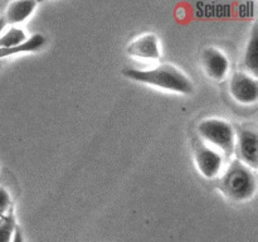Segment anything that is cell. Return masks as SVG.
<instances>
[{
	"instance_id": "cell-6",
	"label": "cell",
	"mask_w": 258,
	"mask_h": 242,
	"mask_svg": "<svg viewBox=\"0 0 258 242\" xmlns=\"http://www.w3.org/2000/svg\"><path fill=\"white\" fill-rule=\"evenodd\" d=\"M258 136L256 131L248 130V129H241L236 133V148L238 160L242 161L244 165L256 170L258 164Z\"/></svg>"
},
{
	"instance_id": "cell-7",
	"label": "cell",
	"mask_w": 258,
	"mask_h": 242,
	"mask_svg": "<svg viewBox=\"0 0 258 242\" xmlns=\"http://www.w3.org/2000/svg\"><path fill=\"white\" fill-rule=\"evenodd\" d=\"M202 66L204 73L211 80L221 82L227 77L229 71L228 57L216 47H208L202 52Z\"/></svg>"
},
{
	"instance_id": "cell-8",
	"label": "cell",
	"mask_w": 258,
	"mask_h": 242,
	"mask_svg": "<svg viewBox=\"0 0 258 242\" xmlns=\"http://www.w3.org/2000/svg\"><path fill=\"white\" fill-rule=\"evenodd\" d=\"M126 53L130 57L143 60H158L161 57L160 44L155 34H143L131 40L126 47Z\"/></svg>"
},
{
	"instance_id": "cell-10",
	"label": "cell",
	"mask_w": 258,
	"mask_h": 242,
	"mask_svg": "<svg viewBox=\"0 0 258 242\" xmlns=\"http://www.w3.org/2000/svg\"><path fill=\"white\" fill-rule=\"evenodd\" d=\"M45 44V38L42 34H33L28 38L23 44L14 48L0 47V58H7L10 55L22 54V53H34L38 52Z\"/></svg>"
},
{
	"instance_id": "cell-11",
	"label": "cell",
	"mask_w": 258,
	"mask_h": 242,
	"mask_svg": "<svg viewBox=\"0 0 258 242\" xmlns=\"http://www.w3.org/2000/svg\"><path fill=\"white\" fill-rule=\"evenodd\" d=\"M28 39V35L24 30L17 25H10L8 29L0 34V47L14 48L23 44Z\"/></svg>"
},
{
	"instance_id": "cell-12",
	"label": "cell",
	"mask_w": 258,
	"mask_h": 242,
	"mask_svg": "<svg viewBox=\"0 0 258 242\" xmlns=\"http://www.w3.org/2000/svg\"><path fill=\"white\" fill-rule=\"evenodd\" d=\"M257 24L253 25V29H252L251 38H249V42L246 47V52H244L243 57V63L246 66V68L248 71H251L253 73V76L256 77L257 73Z\"/></svg>"
},
{
	"instance_id": "cell-2",
	"label": "cell",
	"mask_w": 258,
	"mask_h": 242,
	"mask_svg": "<svg viewBox=\"0 0 258 242\" xmlns=\"http://www.w3.org/2000/svg\"><path fill=\"white\" fill-rule=\"evenodd\" d=\"M218 188L228 199L237 203H243L253 198L256 194V173L236 159L231 161L228 168L219 176Z\"/></svg>"
},
{
	"instance_id": "cell-16",
	"label": "cell",
	"mask_w": 258,
	"mask_h": 242,
	"mask_svg": "<svg viewBox=\"0 0 258 242\" xmlns=\"http://www.w3.org/2000/svg\"><path fill=\"white\" fill-rule=\"evenodd\" d=\"M5 27H7V23H5L4 17H0V34L5 30Z\"/></svg>"
},
{
	"instance_id": "cell-5",
	"label": "cell",
	"mask_w": 258,
	"mask_h": 242,
	"mask_svg": "<svg viewBox=\"0 0 258 242\" xmlns=\"http://www.w3.org/2000/svg\"><path fill=\"white\" fill-rule=\"evenodd\" d=\"M194 160L199 173L208 179H213L221 174L223 156L213 148L198 140L194 148Z\"/></svg>"
},
{
	"instance_id": "cell-13",
	"label": "cell",
	"mask_w": 258,
	"mask_h": 242,
	"mask_svg": "<svg viewBox=\"0 0 258 242\" xmlns=\"http://www.w3.org/2000/svg\"><path fill=\"white\" fill-rule=\"evenodd\" d=\"M17 227L15 216L13 209H10L9 213L0 221V242H12Z\"/></svg>"
},
{
	"instance_id": "cell-1",
	"label": "cell",
	"mask_w": 258,
	"mask_h": 242,
	"mask_svg": "<svg viewBox=\"0 0 258 242\" xmlns=\"http://www.w3.org/2000/svg\"><path fill=\"white\" fill-rule=\"evenodd\" d=\"M123 76L135 82L154 86L161 90L180 95H190L194 92V86L190 78L181 70L170 63H161L151 68H125Z\"/></svg>"
},
{
	"instance_id": "cell-4",
	"label": "cell",
	"mask_w": 258,
	"mask_h": 242,
	"mask_svg": "<svg viewBox=\"0 0 258 242\" xmlns=\"http://www.w3.org/2000/svg\"><path fill=\"white\" fill-rule=\"evenodd\" d=\"M229 93L232 97L243 105H252L257 102L258 83L257 78L251 73L234 72L229 78Z\"/></svg>"
},
{
	"instance_id": "cell-3",
	"label": "cell",
	"mask_w": 258,
	"mask_h": 242,
	"mask_svg": "<svg viewBox=\"0 0 258 242\" xmlns=\"http://www.w3.org/2000/svg\"><path fill=\"white\" fill-rule=\"evenodd\" d=\"M199 140L224 156H231L236 148V130L228 121L218 117L204 118L197 126Z\"/></svg>"
},
{
	"instance_id": "cell-9",
	"label": "cell",
	"mask_w": 258,
	"mask_h": 242,
	"mask_svg": "<svg viewBox=\"0 0 258 242\" xmlns=\"http://www.w3.org/2000/svg\"><path fill=\"white\" fill-rule=\"evenodd\" d=\"M37 2L24 0V2H12L5 10L4 19L7 24L17 25L25 22L37 8Z\"/></svg>"
},
{
	"instance_id": "cell-14",
	"label": "cell",
	"mask_w": 258,
	"mask_h": 242,
	"mask_svg": "<svg viewBox=\"0 0 258 242\" xmlns=\"http://www.w3.org/2000/svg\"><path fill=\"white\" fill-rule=\"evenodd\" d=\"M12 209V198L4 187H0V221L7 216Z\"/></svg>"
},
{
	"instance_id": "cell-15",
	"label": "cell",
	"mask_w": 258,
	"mask_h": 242,
	"mask_svg": "<svg viewBox=\"0 0 258 242\" xmlns=\"http://www.w3.org/2000/svg\"><path fill=\"white\" fill-rule=\"evenodd\" d=\"M12 242H24V238H23V233L20 231L19 227H17L14 232V237H13V241Z\"/></svg>"
}]
</instances>
